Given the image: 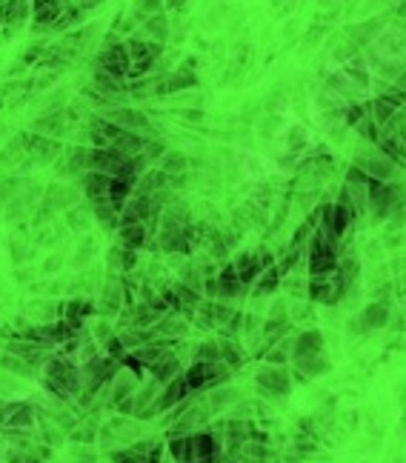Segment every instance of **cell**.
Returning a JSON list of instances; mask_svg holds the SVG:
<instances>
[{
    "label": "cell",
    "instance_id": "obj_1",
    "mask_svg": "<svg viewBox=\"0 0 406 463\" xmlns=\"http://www.w3.org/2000/svg\"><path fill=\"white\" fill-rule=\"evenodd\" d=\"M232 375H235V372H232L223 360H218V363H198V360H192V366L183 372L189 389H192L194 395H206V392L223 386V383H229Z\"/></svg>",
    "mask_w": 406,
    "mask_h": 463
},
{
    "label": "cell",
    "instance_id": "obj_2",
    "mask_svg": "<svg viewBox=\"0 0 406 463\" xmlns=\"http://www.w3.org/2000/svg\"><path fill=\"white\" fill-rule=\"evenodd\" d=\"M292 372H289V366H257L255 369V386L257 392H261L264 397H269V401H286V397L292 395Z\"/></svg>",
    "mask_w": 406,
    "mask_h": 463
},
{
    "label": "cell",
    "instance_id": "obj_3",
    "mask_svg": "<svg viewBox=\"0 0 406 463\" xmlns=\"http://www.w3.org/2000/svg\"><path fill=\"white\" fill-rule=\"evenodd\" d=\"M94 309H97V317H106V321H115V317H120V312L126 309V292H123L120 275H109L101 283V292H97Z\"/></svg>",
    "mask_w": 406,
    "mask_h": 463
},
{
    "label": "cell",
    "instance_id": "obj_4",
    "mask_svg": "<svg viewBox=\"0 0 406 463\" xmlns=\"http://www.w3.org/2000/svg\"><path fill=\"white\" fill-rule=\"evenodd\" d=\"M355 166L364 169L372 181H381V183H395L398 178V163L395 161H389V157L375 146V149H364L355 155Z\"/></svg>",
    "mask_w": 406,
    "mask_h": 463
},
{
    "label": "cell",
    "instance_id": "obj_5",
    "mask_svg": "<svg viewBox=\"0 0 406 463\" xmlns=\"http://www.w3.org/2000/svg\"><path fill=\"white\" fill-rule=\"evenodd\" d=\"M106 120L120 126V129H126V132L138 135V137H143V140H155V129H152L149 118H146L143 111H138V109H109Z\"/></svg>",
    "mask_w": 406,
    "mask_h": 463
},
{
    "label": "cell",
    "instance_id": "obj_6",
    "mask_svg": "<svg viewBox=\"0 0 406 463\" xmlns=\"http://www.w3.org/2000/svg\"><path fill=\"white\" fill-rule=\"evenodd\" d=\"M38 423V409L29 401H6L3 414H0V426L3 429H29Z\"/></svg>",
    "mask_w": 406,
    "mask_h": 463
},
{
    "label": "cell",
    "instance_id": "obj_7",
    "mask_svg": "<svg viewBox=\"0 0 406 463\" xmlns=\"http://www.w3.org/2000/svg\"><path fill=\"white\" fill-rule=\"evenodd\" d=\"M232 263H235V272H238V278L243 283V289L249 292L252 286H255V280L261 278V272H264L261 252H257V249H243V252H238L235 258H232Z\"/></svg>",
    "mask_w": 406,
    "mask_h": 463
},
{
    "label": "cell",
    "instance_id": "obj_8",
    "mask_svg": "<svg viewBox=\"0 0 406 463\" xmlns=\"http://www.w3.org/2000/svg\"><path fill=\"white\" fill-rule=\"evenodd\" d=\"M327 355V338L318 329H303L295 334V346H292V363L306 360V358H318Z\"/></svg>",
    "mask_w": 406,
    "mask_h": 463
},
{
    "label": "cell",
    "instance_id": "obj_9",
    "mask_svg": "<svg viewBox=\"0 0 406 463\" xmlns=\"http://www.w3.org/2000/svg\"><path fill=\"white\" fill-rule=\"evenodd\" d=\"M129 55H132V69H129V77H143L155 66V60L160 55L157 43H146V40H129Z\"/></svg>",
    "mask_w": 406,
    "mask_h": 463
},
{
    "label": "cell",
    "instance_id": "obj_10",
    "mask_svg": "<svg viewBox=\"0 0 406 463\" xmlns=\"http://www.w3.org/2000/svg\"><path fill=\"white\" fill-rule=\"evenodd\" d=\"M94 315H97L94 300H89V297H69V300L60 303V317L66 323H72L77 332H84L86 321H89V317H94Z\"/></svg>",
    "mask_w": 406,
    "mask_h": 463
},
{
    "label": "cell",
    "instance_id": "obj_11",
    "mask_svg": "<svg viewBox=\"0 0 406 463\" xmlns=\"http://www.w3.org/2000/svg\"><path fill=\"white\" fill-rule=\"evenodd\" d=\"M223 458V446L212 438L209 429L192 435V463H218Z\"/></svg>",
    "mask_w": 406,
    "mask_h": 463
},
{
    "label": "cell",
    "instance_id": "obj_12",
    "mask_svg": "<svg viewBox=\"0 0 406 463\" xmlns=\"http://www.w3.org/2000/svg\"><path fill=\"white\" fill-rule=\"evenodd\" d=\"M358 317H361L364 332H381V329H386L389 317H392V303H389V297L369 300L366 306L358 312Z\"/></svg>",
    "mask_w": 406,
    "mask_h": 463
},
{
    "label": "cell",
    "instance_id": "obj_13",
    "mask_svg": "<svg viewBox=\"0 0 406 463\" xmlns=\"http://www.w3.org/2000/svg\"><path fill=\"white\" fill-rule=\"evenodd\" d=\"M43 203L49 206V209H55V212H69L72 206L84 203V195H77L75 186L52 183V186H46V191H43Z\"/></svg>",
    "mask_w": 406,
    "mask_h": 463
},
{
    "label": "cell",
    "instance_id": "obj_14",
    "mask_svg": "<svg viewBox=\"0 0 406 463\" xmlns=\"http://www.w3.org/2000/svg\"><path fill=\"white\" fill-rule=\"evenodd\" d=\"M246 295H249V292L243 289V283H240V278H238V272H235V263H232V261L223 263V266L218 269V300L235 303V300L246 297Z\"/></svg>",
    "mask_w": 406,
    "mask_h": 463
},
{
    "label": "cell",
    "instance_id": "obj_15",
    "mask_svg": "<svg viewBox=\"0 0 406 463\" xmlns=\"http://www.w3.org/2000/svg\"><path fill=\"white\" fill-rule=\"evenodd\" d=\"M140 266V252L123 249L120 243H112L106 252V269L109 275H126V272H138Z\"/></svg>",
    "mask_w": 406,
    "mask_h": 463
},
{
    "label": "cell",
    "instance_id": "obj_16",
    "mask_svg": "<svg viewBox=\"0 0 406 463\" xmlns=\"http://www.w3.org/2000/svg\"><path fill=\"white\" fill-rule=\"evenodd\" d=\"M97 69H103L109 75H115V77H126L129 69H132V57H129V49L126 46H109V49L101 52V57H97Z\"/></svg>",
    "mask_w": 406,
    "mask_h": 463
},
{
    "label": "cell",
    "instance_id": "obj_17",
    "mask_svg": "<svg viewBox=\"0 0 406 463\" xmlns=\"http://www.w3.org/2000/svg\"><path fill=\"white\" fill-rule=\"evenodd\" d=\"M3 352L21 358V360H26V363H31L35 369H43L46 360L52 358V352H49V349H40V346L29 343V341H21V338H9L6 346H3Z\"/></svg>",
    "mask_w": 406,
    "mask_h": 463
},
{
    "label": "cell",
    "instance_id": "obj_18",
    "mask_svg": "<svg viewBox=\"0 0 406 463\" xmlns=\"http://www.w3.org/2000/svg\"><path fill=\"white\" fill-rule=\"evenodd\" d=\"M329 369H332L329 355H318V358H306V360H295V363H289L292 380H298V383H309L312 378H323Z\"/></svg>",
    "mask_w": 406,
    "mask_h": 463
},
{
    "label": "cell",
    "instance_id": "obj_19",
    "mask_svg": "<svg viewBox=\"0 0 406 463\" xmlns=\"http://www.w3.org/2000/svg\"><path fill=\"white\" fill-rule=\"evenodd\" d=\"M140 383H143V380H140V378H135L129 369H120V372H118V378L109 383V404H106V409H109V412H115V406H118V404H123L126 397H132V395L138 392Z\"/></svg>",
    "mask_w": 406,
    "mask_h": 463
},
{
    "label": "cell",
    "instance_id": "obj_20",
    "mask_svg": "<svg viewBox=\"0 0 406 463\" xmlns=\"http://www.w3.org/2000/svg\"><path fill=\"white\" fill-rule=\"evenodd\" d=\"M189 329H192V323L183 321V317L177 315V312H172V315H166V317H160V321L152 326L155 341H172V343L183 341L186 334H189Z\"/></svg>",
    "mask_w": 406,
    "mask_h": 463
},
{
    "label": "cell",
    "instance_id": "obj_21",
    "mask_svg": "<svg viewBox=\"0 0 406 463\" xmlns=\"http://www.w3.org/2000/svg\"><path fill=\"white\" fill-rule=\"evenodd\" d=\"M109 183L112 178L103 172H86L84 178H80V195L84 200L92 206V203H101V200H109Z\"/></svg>",
    "mask_w": 406,
    "mask_h": 463
},
{
    "label": "cell",
    "instance_id": "obj_22",
    "mask_svg": "<svg viewBox=\"0 0 406 463\" xmlns=\"http://www.w3.org/2000/svg\"><path fill=\"white\" fill-rule=\"evenodd\" d=\"M194 392L189 389V383H186V378L181 375V378H175L172 383H166L164 386V392H160V397H157V409H160V418L169 412V409H175L177 404H183L186 397H192Z\"/></svg>",
    "mask_w": 406,
    "mask_h": 463
},
{
    "label": "cell",
    "instance_id": "obj_23",
    "mask_svg": "<svg viewBox=\"0 0 406 463\" xmlns=\"http://www.w3.org/2000/svg\"><path fill=\"white\" fill-rule=\"evenodd\" d=\"M238 401H243V392L238 386H232V383H223V386L206 392V404H209V409H212V414L229 412Z\"/></svg>",
    "mask_w": 406,
    "mask_h": 463
},
{
    "label": "cell",
    "instance_id": "obj_24",
    "mask_svg": "<svg viewBox=\"0 0 406 463\" xmlns=\"http://www.w3.org/2000/svg\"><path fill=\"white\" fill-rule=\"evenodd\" d=\"M115 235H118V241H115V243H120L123 249H132V252H143L146 246H149V241H152L149 226H146V223H132V226H120Z\"/></svg>",
    "mask_w": 406,
    "mask_h": 463
},
{
    "label": "cell",
    "instance_id": "obj_25",
    "mask_svg": "<svg viewBox=\"0 0 406 463\" xmlns=\"http://www.w3.org/2000/svg\"><path fill=\"white\" fill-rule=\"evenodd\" d=\"M281 272H278V266H269L261 272V278L255 280V286L249 289V297L252 300H266V297H275L281 292Z\"/></svg>",
    "mask_w": 406,
    "mask_h": 463
},
{
    "label": "cell",
    "instance_id": "obj_26",
    "mask_svg": "<svg viewBox=\"0 0 406 463\" xmlns=\"http://www.w3.org/2000/svg\"><path fill=\"white\" fill-rule=\"evenodd\" d=\"M281 278L286 275H301V269H306V249L303 246H286L278 258H275Z\"/></svg>",
    "mask_w": 406,
    "mask_h": 463
},
{
    "label": "cell",
    "instance_id": "obj_27",
    "mask_svg": "<svg viewBox=\"0 0 406 463\" xmlns=\"http://www.w3.org/2000/svg\"><path fill=\"white\" fill-rule=\"evenodd\" d=\"M63 129H66V115L63 111H46V115H40L35 123H31V132L40 135V137H60Z\"/></svg>",
    "mask_w": 406,
    "mask_h": 463
},
{
    "label": "cell",
    "instance_id": "obj_28",
    "mask_svg": "<svg viewBox=\"0 0 406 463\" xmlns=\"http://www.w3.org/2000/svg\"><path fill=\"white\" fill-rule=\"evenodd\" d=\"M186 369H183V360H181V355H177V349L169 355V358H164L157 366H152L149 369V378H155L160 386H166V383H172L175 378H181Z\"/></svg>",
    "mask_w": 406,
    "mask_h": 463
},
{
    "label": "cell",
    "instance_id": "obj_29",
    "mask_svg": "<svg viewBox=\"0 0 406 463\" xmlns=\"http://www.w3.org/2000/svg\"><path fill=\"white\" fill-rule=\"evenodd\" d=\"M198 83V77H194V72H192V63L189 66H183V69H177V72H172L169 77H164L157 86H155V92L157 94H172V92H181V89H189V86H194Z\"/></svg>",
    "mask_w": 406,
    "mask_h": 463
},
{
    "label": "cell",
    "instance_id": "obj_30",
    "mask_svg": "<svg viewBox=\"0 0 406 463\" xmlns=\"http://www.w3.org/2000/svg\"><path fill=\"white\" fill-rule=\"evenodd\" d=\"M218 343H220V360L229 366L232 372H238L240 366L246 363V358H249V355H246V349H243L235 338H223V334L218 338Z\"/></svg>",
    "mask_w": 406,
    "mask_h": 463
},
{
    "label": "cell",
    "instance_id": "obj_31",
    "mask_svg": "<svg viewBox=\"0 0 406 463\" xmlns=\"http://www.w3.org/2000/svg\"><path fill=\"white\" fill-rule=\"evenodd\" d=\"M29 155H31V161H35V163H52V161H58V157L63 155V149H60V140L38 135L35 146L29 149Z\"/></svg>",
    "mask_w": 406,
    "mask_h": 463
},
{
    "label": "cell",
    "instance_id": "obj_32",
    "mask_svg": "<svg viewBox=\"0 0 406 463\" xmlns=\"http://www.w3.org/2000/svg\"><path fill=\"white\" fill-rule=\"evenodd\" d=\"M92 217L101 223V229H103V232H118V229H120V212H118L109 200L92 203Z\"/></svg>",
    "mask_w": 406,
    "mask_h": 463
},
{
    "label": "cell",
    "instance_id": "obj_33",
    "mask_svg": "<svg viewBox=\"0 0 406 463\" xmlns=\"http://www.w3.org/2000/svg\"><path fill=\"white\" fill-rule=\"evenodd\" d=\"M0 372L12 375V378H38V375H40V369H35L31 363L14 358V355H9V352L0 355Z\"/></svg>",
    "mask_w": 406,
    "mask_h": 463
},
{
    "label": "cell",
    "instance_id": "obj_34",
    "mask_svg": "<svg viewBox=\"0 0 406 463\" xmlns=\"http://www.w3.org/2000/svg\"><path fill=\"white\" fill-rule=\"evenodd\" d=\"M29 315L35 317L38 323H55L60 321V303L58 300H31L29 303Z\"/></svg>",
    "mask_w": 406,
    "mask_h": 463
},
{
    "label": "cell",
    "instance_id": "obj_35",
    "mask_svg": "<svg viewBox=\"0 0 406 463\" xmlns=\"http://www.w3.org/2000/svg\"><path fill=\"white\" fill-rule=\"evenodd\" d=\"M92 206L89 203H77L66 212V229L69 232H86L89 223H92Z\"/></svg>",
    "mask_w": 406,
    "mask_h": 463
},
{
    "label": "cell",
    "instance_id": "obj_36",
    "mask_svg": "<svg viewBox=\"0 0 406 463\" xmlns=\"http://www.w3.org/2000/svg\"><path fill=\"white\" fill-rule=\"evenodd\" d=\"M192 360H198V363H218L220 360V343H218V338H206L201 343H194L192 346Z\"/></svg>",
    "mask_w": 406,
    "mask_h": 463
},
{
    "label": "cell",
    "instance_id": "obj_37",
    "mask_svg": "<svg viewBox=\"0 0 406 463\" xmlns=\"http://www.w3.org/2000/svg\"><path fill=\"white\" fill-rule=\"evenodd\" d=\"M63 12V0H35V18H38V29L43 23H55Z\"/></svg>",
    "mask_w": 406,
    "mask_h": 463
},
{
    "label": "cell",
    "instance_id": "obj_38",
    "mask_svg": "<svg viewBox=\"0 0 406 463\" xmlns=\"http://www.w3.org/2000/svg\"><path fill=\"white\" fill-rule=\"evenodd\" d=\"M166 455L172 458V463H192V435L189 438H169Z\"/></svg>",
    "mask_w": 406,
    "mask_h": 463
},
{
    "label": "cell",
    "instance_id": "obj_39",
    "mask_svg": "<svg viewBox=\"0 0 406 463\" xmlns=\"http://www.w3.org/2000/svg\"><path fill=\"white\" fill-rule=\"evenodd\" d=\"M157 166L164 169L169 178H186L189 161H186V155H181V152H166V155H164V161H160Z\"/></svg>",
    "mask_w": 406,
    "mask_h": 463
},
{
    "label": "cell",
    "instance_id": "obj_40",
    "mask_svg": "<svg viewBox=\"0 0 406 463\" xmlns=\"http://www.w3.org/2000/svg\"><path fill=\"white\" fill-rule=\"evenodd\" d=\"M132 191H135V186H129L126 181L112 178V183H109V203H112V206H115V209L120 212L123 206H126V200L132 198Z\"/></svg>",
    "mask_w": 406,
    "mask_h": 463
},
{
    "label": "cell",
    "instance_id": "obj_41",
    "mask_svg": "<svg viewBox=\"0 0 406 463\" xmlns=\"http://www.w3.org/2000/svg\"><path fill=\"white\" fill-rule=\"evenodd\" d=\"M97 435H101V423H94V421L84 423V421H80V426L69 435V440H72V443H80V446H92V443L97 440Z\"/></svg>",
    "mask_w": 406,
    "mask_h": 463
},
{
    "label": "cell",
    "instance_id": "obj_42",
    "mask_svg": "<svg viewBox=\"0 0 406 463\" xmlns=\"http://www.w3.org/2000/svg\"><path fill=\"white\" fill-rule=\"evenodd\" d=\"M306 286H309V278L286 275V278L281 280V292H286L289 297H295V300H306Z\"/></svg>",
    "mask_w": 406,
    "mask_h": 463
},
{
    "label": "cell",
    "instance_id": "obj_43",
    "mask_svg": "<svg viewBox=\"0 0 406 463\" xmlns=\"http://www.w3.org/2000/svg\"><path fill=\"white\" fill-rule=\"evenodd\" d=\"M235 303H226V300H212V321H215V329H223L226 323L235 317Z\"/></svg>",
    "mask_w": 406,
    "mask_h": 463
},
{
    "label": "cell",
    "instance_id": "obj_44",
    "mask_svg": "<svg viewBox=\"0 0 406 463\" xmlns=\"http://www.w3.org/2000/svg\"><path fill=\"white\" fill-rule=\"evenodd\" d=\"M94 86L101 89L103 94H118V92H123L120 77L109 75V72H103V69H97V72H94Z\"/></svg>",
    "mask_w": 406,
    "mask_h": 463
},
{
    "label": "cell",
    "instance_id": "obj_45",
    "mask_svg": "<svg viewBox=\"0 0 406 463\" xmlns=\"http://www.w3.org/2000/svg\"><path fill=\"white\" fill-rule=\"evenodd\" d=\"M40 443H46V446H52V449H58V446L66 443V435H63L52 421H43V423H40Z\"/></svg>",
    "mask_w": 406,
    "mask_h": 463
},
{
    "label": "cell",
    "instance_id": "obj_46",
    "mask_svg": "<svg viewBox=\"0 0 406 463\" xmlns=\"http://www.w3.org/2000/svg\"><path fill=\"white\" fill-rule=\"evenodd\" d=\"M106 458H109V463H149L140 452H135L132 446H120V449H112V452H106Z\"/></svg>",
    "mask_w": 406,
    "mask_h": 463
},
{
    "label": "cell",
    "instance_id": "obj_47",
    "mask_svg": "<svg viewBox=\"0 0 406 463\" xmlns=\"http://www.w3.org/2000/svg\"><path fill=\"white\" fill-rule=\"evenodd\" d=\"M9 254H12V263L14 266H23L29 261V254H31L26 237H12V241H9Z\"/></svg>",
    "mask_w": 406,
    "mask_h": 463
},
{
    "label": "cell",
    "instance_id": "obj_48",
    "mask_svg": "<svg viewBox=\"0 0 406 463\" xmlns=\"http://www.w3.org/2000/svg\"><path fill=\"white\" fill-rule=\"evenodd\" d=\"M312 235H315V226L309 220H303V223H298L295 226V232H292V241H289V246H309V241H312Z\"/></svg>",
    "mask_w": 406,
    "mask_h": 463
},
{
    "label": "cell",
    "instance_id": "obj_49",
    "mask_svg": "<svg viewBox=\"0 0 406 463\" xmlns=\"http://www.w3.org/2000/svg\"><path fill=\"white\" fill-rule=\"evenodd\" d=\"M289 317H292V323H298V321H312L315 312H312V303L309 300H295L289 306Z\"/></svg>",
    "mask_w": 406,
    "mask_h": 463
},
{
    "label": "cell",
    "instance_id": "obj_50",
    "mask_svg": "<svg viewBox=\"0 0 406 463\" xmlns=\"http://www.w3.org/2000/svg\"><path fill=\"white\" fill-rule=\"evenodd\" d=\"M101 352H103L106 358H112V360H120V363H123V360H126V355H129V352H126V346L120 343L118 334H115V338H109V341L101 346Z\"/></svg>",
    "mask_w": 406,
    "mask_h": 463
},
{
    "label": "cell",
    "instance_id": "obj_51",
    "mask_svg": "<svg viewBox=\"0 0 406 463\" xmlns=\"http://www.w3.org/2000/svg\"><path fill=\"white\" fill-rule=\"evenodd\" d=\"M49 223H55V209H49V206L40 200V203L35 206V217H31V226H35V229H43V226H49Z\"/></svg>",
    "mask_w": 406,
    "mask_h": 463
},
{
    "label": "cell",
    "instance_id": "obj_52",
    "mask_svg": "<svg viewBox=\"0 0 406 463\" xmlns=\"http://www.w3.org/2000/svg\"><path fill=\"white\" fill-rule=\"evenodd\" d=\"M92 254H94L92 237H84V241H80V246H77V252H75L72 263H75V266H86V261H92Z\"/></svg>",
    "mask_w": 406,
    "mask_h": 463
},
{
    "label": "cell",
    "instance_id": "obj_53",
    "mask_svg": "<svg viewBox=\"0 0 406 463\" xmlns=\"http://www.w3.org/2000/svg\"><path fill=\"white\" fill-rule=\"evenodd\" d=\"M115 334H118L115 326H112V321H106V317H101V321L94 323V341L101 343V346H103L109 338H115Z\"/></svg>",
    "mask_w": 406,
    "mask_h": 463
},
{
    "label": "cell",
    "instance_id": "obj_54",
    "mask_svg": "<svg viewBox=\"0 0 406 463\" xmlns=\"http://www.w3.org/2000/svg\"><path fill=\"white\" fill-rule=\"evenodd\" d=\"M18 178H0V203L3 200H12L14 195H18Z\"/></svg>",
    "mask_w": 406,
    "mask_h": 463
},
{
    "label": "cell",
    "instance_id": "obj_55",
    "mask_svg": "<svg viewBox=\"0 0 406 463\" xmlns=\"http://www.w3.org/2000/svg\"><path fill=\"white\" fill-rule=\"evenodd\" d=\"M149 31H152L157 40H164V38H166V21H164V18H152V21H149Z\"/></svg>",
    "mask_w": 406,
    "mask_h": 463
},
{
    "label": "cell",
    "instance_id": "obj_56",
    "mask_svg": "<svg viewBox=\"0 0 406 463\" xmlns=\"http://www.w3.org/2000/svg\"><path fill=\"white\" fill-rule=\"evenodd\" d=\"M77 18H80V12H77V9H72L69 14H60V18H58L52 26H55V29H66V26H72Z\"/></svg>",
    "mask_w": 406,
    "mask_h": 463
},
{
    "label": "cell",
    "instance_id": "obj_57",
    "mask_svg": "<svg viewBox=\"0 0 406 463\" xmlns=\"http://www.w3.org/2000/svg\"><path fill=\"white\" fill-rule=\"evenodd\" d=\"M140 14H157L160 12V0H138Z\"/></svg>",
    "mask_w": 406,
    "mask_h": 463
},
{
    "label": "cell",
    "instance_id": "obj_58",
    "mask_svg": "<svg viewBox=\"0 0 406 463\" xmlns=\"http://www.w3.org/2000/svg\"><path fill=\"white\" fill-rule=\"evenodd\" d=\"M346 334H349V338H358V334H364V326H361V317H358V315L349 317V323H346Z\"/></svg>",
    "mask_w": 406,
    "mask_h": 463
},
{
    "label": "cell",
    "instance_id": "obj_59",
    "mask_svg": "<svg viewBox=\"0 0 406 463\" xmlns=\"http://www.w3.org/2000/svg\"><path fill=\"white\" fill-rule=\"evenodd\" d=\"M60 263H63V258H60V254H52V258H46V261H43V272H46V275L58 272V269H60Z\"/></svg>",
    "mask_w": 406,
    "mask_h": 463
},
{
    "label": "cell",
    "instance_id": "obj_60",
    "mask_svg": "<svg viewBox=\"0 0 406 463\" xmlns=\"http://www.w3.org/2000/svg\"><path fill=\"white\" fill-rule=\"evenodd\" d=\"M364 115H366V111H364V106H352V109H349V118H346V120H349L352 126H358V123L364 120Z\"/></svg>",
    "mask_w": 406,
    "mask_h": 463
},
{
    "label": "cell",
    "instance_id": "obj_61",
    "mask_svg": "<svg viewBox=\"0 0 406 463\" xmlns=\"http://www.w3.org/2000/svg\"><path fill=\"white\" fill-rule=\"evenodd\" d=\"M281 463H306V458H303V455H298V452H292V449H289V452H286V455L281 458Z\"/></svg>",
    "mask_w": 406,
    "mask_h": 463
},
{
    "label": "cell",
    "instance_id": "obj_62",
    "mask_svg": "<svg viewBox=\"0 0 406 463\" xmlns=\"http://www.w3.org/2000/svg\"><path fill=\"white\" fill-rule=\"evenodd\" d=\"M38 55H43V46H31V49L26 52V57H23V63H35Z\"/></svg>",
    "mask_w": 406,
    "mask_h": 463
},
{
    "label": "cell",
    "instance_id": "obj_63",
    "mask_svg": "<svg viewBox=\"0 0 406 463\" xmlns=\"http://www.w3.org/2000/svg\"><path fill=\"white\" fill-rule=\"evenodd\" d=\"M84 6H94V3H101V0H80Z\"/></svg>",
    "mask_w": 406,
    "mask_h": 463
},
{
    "label": "cell",
    "instance_id": "obj_64",
    "mask_svg": "<svg viewBox=\"0 0 406 463\" xmlns=\"http://www.w3.org/2000/svg\"><path fill=\"white\" fill-rule=\"evenodd\" d=\"M272 463H281V458H275V460H272Z\"/></svg>",
    "mask_w": 406,
    "mask_h": 463
}]
</instances>
